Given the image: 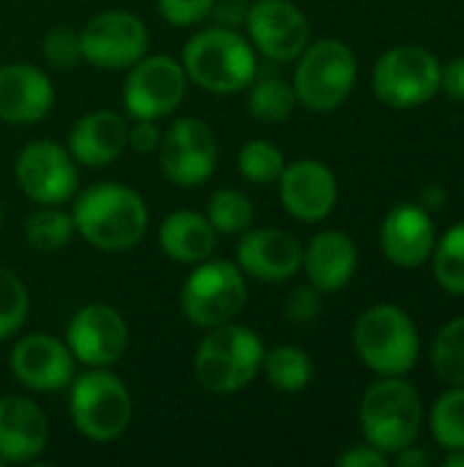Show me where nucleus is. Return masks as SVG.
Returning a JSON list of instances; mask_svg holds the SVG:
<instances>
[{"label":"nucleus","instance_id":"nucleus-1","mask_svg":"<svg viewBox=\"0 0 464 467\" xmlns=\"http://www.w3.org/2000/svg\"><path fill=\"white\" fill-rule=\"evenodd\" d=\"M74 230L101 252H126L148 230L145 200L123 183H96L85 189L71 211Z\"/></svg>","mask_w":464,"mask_h":467},{"label":"nucleus","instance_id":"nucleus-2","mask_svg":"<svg viewBox=\"0 0 464 467\" xmlns=\"http://www.w3.org/2000/svg\"><path fill=\"white\" fill-rule=\"evenodd\" d=\"M180 66L194 85L216 96L241 93L257 77L252 44L230 27H208L194 33L183 47Z\"/></svg>","mask_w":464,"mask_h":467},{"label":"nucleus","instance_id":"nucleus-3","mask_svg":"<svg viewBox=\"0 0 464 467\" xmlns=\"http://www.w3.org/2000/svg\"><path fill=\"white\" fill-rule=\"evenodd\" d=\"M260 337L238 323L208 328V337L194 353V378L211 394H232L246 389L263 369Z\"/></svg>","mask_w":464,"mask_h":467},{"label":"nucleus","instance_id":"nucleus-4","mask_svg":"<svg viewBox=\"0 0 464 467\" xmlns=\"http://www.w3.org/2000/svg\"><path fill=\"white\" fill-rule=\"evenodd\" d=\"M353 345L358 358L380 378L407 375L421 353V339L413 317L394 304H377L366 309L356 320Z\"/></svg>","mask_w":464,"mask_h":467},{"label":"nucleus","instance_id":"nucleus-5","mask_svg":"<svg viewBox=\"0 0 464 467\" xmlns=\"http://www.w3.org/2000/svg\"><path fill=\"white\" fill-rule=\"evenodd\" d=\"M361 430L369 446L394 457L416 443L421 432L424 405L418 391L399 378H383L372 383L361 400Z\"/></svg>","mask_w":464,"mask_h":467},{"label":"nucleus","instance_id":"nucleus-6","mask_svg":"<svg viewBox=\"0 0 464 467\" xmlns=\"http://www.w3.org/2000/svg\"><path fill=\"white\" fill-rule=\"evenodd\" d=\"M68 413H71L74 427L88 441L109 443L126 432L134 405L120 378H115L107 369L93 367L90 372L71 380Z\"/></svg>","mask_w":464,"mask_h":467},{"label":"nucleus","instance_id":"nucleus-7","mask_svg":"<svg viewBox=\"0 0 464 467\" xmlns=\"http://www.w3.org/2000/svg\"><path fill=\"white\" fill-rule=\"evenodd\" d=\"M358 63L345 41L323 38L298 55V68L293 77L295 99L312 112H331L347 101L353 93Z\"/></svg>","mask_w":464,"mask_h":467},{"label":"nucleus","instance_id":"nucleus-8","mask_svg":"<svg viewBox=\"0 0 464 467\" xmlns=\"http://www.w3.org/2000/svg\"><path fill=\"white\" fill-rule=\"evenodd\" d=\"M246 296V279L238 263L202 260L183 282L180 309L197 328H216L241 315Z\"/></svg>","mask_w":464,"mask_h":467},{"label":"nucleus","instance_id":"nucleus-9","mask_svg":"<svg viewBox=\"0 0 464 467\" xmlns=\"http://www.w3.org/2000/svg\"><path fill=\"white\" fill-rule=\"evenodd\" d=\"M372 88L388 107H421L440 90V60L418 44L394 47L375 63Z\"/></svg>","mask_w":464,"mask_h":467},{"label":"nucleus","instance_id":"nucleus-10","mask_svg":"<svg viewBox=\"0 0 464 467\" xmlns=\"http://www.w3.org/2000/svg\"><path fill=\"white\" fill-rule=\"evenodd\" d=\"M186 71L183 66L170 55H142L123 82V104L126 112L148 120H159L172 115L183 96H186Z\"/></svg>","mask_w":464,"mask_h":467},{"label":"nucleus","instance_id":"nucleus-11","mask_svg":"<svg viewBox=\"0 0 464 467\" xmlns=\"http://www.w3.org/2000/svg\"><path fill=\"white\" fill-rule=\"evenodd\" d=\"M161 172L170 183L180 189H191L205 183L219 159V145L208 123L197 118H180L175 120L159 145Z\"/></svg>","mask_w":464,"mask_h":467},{"label":"nucleus","instance_id":"nucleus-12","mask_svg":"<svg viewBox=\"0 0 464 467\" xmlns=\"http://www.w3.org/2000/svg\"><path fill=\"white\" fill-rule=\"evenodd\" d=\"M14 175L19 189L38 205H63L79 183L74 156L49 140L30 142L19 150Z\"/></svg>","mask_w":464,"mask_h":467},{"label":"nucleus","instance_id":"nucleus-13","mask_svg":"<svg viewBox=\"0 0 464 467\" xmlns=\"http://www.w3.org/2000/svg\"><path fill=\"white\" fill-rule=\"evenodd\" d=\"M82 60L98 68H131L148 52V27L129 11H104L79 30Z\"/></svg>","mask_w":464,"mask_h":467},{"label":"nucleus","instance_id":"nucleus-14","mask_svg":"<svg viewBox=\"0 0 464 467\" xmlns=\"http://www.w3.org/2000/svg\"><path fill=\"white\" fill-rule=\"evenodd\" d=\"M66 345L74 356V361L85 367H98L107 369L129 348V326L120 317L118 309L107 304H90L82 306L66 331Z\"/></svg>","mask_w":464,"mask_h":467},{"label":"nucleus","instance_id":"nucleus-15","mask_svg":"<svg viewBox=\"0 0 464 467\" xmlns=\"http://www.w3.org/2000/svg\"><path fill=\"white\" fill-rule=\"evenodd\" d=\"M246 30L257 52L271 60H295L309 47V22L290 0H257L246 11Z\"/></svg>","mask_w":464,"mask_h":467},{"label":"nucleus","instance_id":"nucleus-16","mask_svg":"<svg viewBox=\"0 0 464 467\" xmlns=\"http://www.w3.org/2000/svg\"><path fill=\"white\" fill-rule=\"evenodd\" d=\"M276 183L282 208L298 222H323L336 208V178L317 159H298L293 164H284Z\"/></svg>","mask_w":464,"mask_h":467},{"label":"nucleus","instance_id":"nucleus-17","mask_svg":"<svg viewBox=\"0 0 464 467\" xmlns=\"http://www.w3.org/2000/svg\"><path fill=\"white\" fill-rule=\"evenodd\" d=\"M11 372L30 391H60L74 380V356L49 334H27L11 350Z\"/></svg>","mask_w":464,"mask_h":467},{"label":"nucleus","instance_id":"nucleus-18","mask_svg":"<svg viewBox=\"0 0 464 467\" xmlns=\"http://www.w3.org/2000/svg\"><path fill=\"white\" fill-rule=\"evenodd\" d=\"M238 244V268L260 282H287L301 271L304 246L295 235L279 227H260L241 233Z\"/></svg>","mask_w":464,"mask_h":467},{"label":"nucleus","instance_id":"nucleus-19","mask_svg":"<svg viewBox=\"0 0 464 467\" xmlns=\"http://www.w3.org/2000/svg\"><path fill=\"white\" fill-rule=\"evenodd\" d=\"M380 249L399 268H418L435 252V222L418 202L394 205L380 224Z\"/></svg>","mask_w":464,"mask_h":467},{"label":"nucleus","instance_id":"nucleus-20","mask_svg":"<svg viewBox=\"0 0 464 467\" xmlns=\"http://www.w3.org/2000/svg\"><path fill=\"white\" fill-rule=\"evenodd\" d=\"M55 104L52 79L30 63L0 66V120L30 126L46 118Z\"/></svg>","mask_w":464,"mask_h":467},{"label":"nucleus","instance_id":"nucleus-21","mask_svg":"<svg viewBox=\"0 0 464 467\" xmlns=\"http://www.w3.org/2000/svg\"><path fill=\"white\" fill-rule=\"evenodd\" d=\"M49 441V424L44 410L19 394L0 400V460L3 462H30Z\"/></svg>","mask_w":464,"mask_h":467},{"label":"nucleus","instance_id":"nucleus-22","mask_svg":"<svg viewBox=\"0 0 464 467\" xmlns=\"http://www.w3.org/2000/svg\"><path fill=\"white\" fill-rule=\"evenodd\" d=\"M129 145V123L112 109L82 115L68 134V153L85 167H104L115 161Z\"/></svg>","mask_w":464,"mask_h":467},{"label":"nucleus","instance_id":"nucleus-23","mask_svg":"<svg viewBox=\"0 0 464 467\" xmlns=\"http://www.w3.org/2000/svg\"><path fill=\"white\" fill-rule=\"evenodd\" d=\"M358 265V249L350 235L339 230H323L312 238V244L304 249L301 268L309 276V285H314L320 293H336L342 290Z\"/></svg>","mask_w":464,"mask_h":467},{"label":"nucleus","instance_id":"nucleus-24","mask_svg":"<svg viewBox=\"0 0 464 467\" xmlns=\"http://www.w3.org/2000/svg\"><path fill=\"white\" fill-rule=\"evenodd\" d=\"M216 235L219 233L213 230L208 216H200L194 211L170 213L159 230L164 254L170 260L186 263V265H197V263L208 260L216 249Z\"/></svg>","mask_w":464,"mask_h":467},{"label":"nucleus","instance_id":"nucleus-25","mask_svg":"<svg viewBox=\"0 0 464 467\" xmlns=\"http://www.w3.org/2000/svg\"><path fill=\"white\" fill-rule=\"evenodd\" d=\"M263 369H265L268 383L287 394L304 391L314 375V364H312L309 353L301 348H293V345H279L271 353H265Z\"/></svg>","mask_w":464,"mask_h":467},{"label":"nucleus","instance_id":"nucleus-26","mask_svg":"<svg viewBox=\"0 0 464 467\" xmlns=\"http://www.w3.org/2000/svg\"><path fill=\"white\" fill-rule=\"evenodd\" d=\"M74 233V219L57 205H41L25 222V241L36 252H60Z\"/></svg>","mask_w":464,"mask_h":467},{"label":"nucleus","instance_id":"nucleus-27","mask_svg":"<svg viewBox=\"0 0 464 467\" xmlns=\"http://www.w3.org/2000/svg\"><path fill=\"white\" fill-rule=\"evenodd\" d=\"M295 104V90L282 77H263L249 90V112L260 123H284Z\"/></svg>","mask_w":464,"mask_h":467},{"label":"nucleus","instance_id":"nucleus-28","mask_svg":"<svg viewBox=\"0 0 464 467\" xmlns=\"http://www.w3.org/2000/svg\"><path fill=\"white\" fill-rule=\"evenodd\" d=\"M432 367L449 386H464V317L446 323L432 342Z\"/></svg>","mask_w":464,"mask_h":467},{"label":"nucleus","instance_id":"nucleus-29","mask_svg":"<svg viewBox=\"0 0 464 467\" xmlns=\"http://www.w3.org/2000/svg\"><path fill=\"white\" fill-rule=\"evenodd\" d=\"M432 268L438 285L451 293V296H464V222L454 224L440 244H435L432 252Z\"/></svg>","mask_w":464,"mask_h":467},{"label":"nucleus","instance_id":"nucleus-30","mask_svg":"<svg viewBox=\"0 0 464 467\" xmlns=\"http://www.w3.org/2000/svg\"><path fill=\"white\" fill-rule=\"evenodd\" d=\"M429 424L438 446L446 451L464 449V386H451V391L435 402Z\"/></svg>","mask_w":464,"mask_h":467},{"label":"nucleus","instance_id":"nucleus-31","mask_svg":"<svg viewBox=\"0 0 464 467\" xmlns=\"http://www.w3.org/2000/svg\"><path fill=\"white\" fill-rule=\"evenodd\" d=\"M254 211L246 194L235 189H219L208 202V222L222 235H241L252 227Z\"/></svg>","mask_w":464,"mask_h":467},{"label":"nucleus","instance_id":"nucleus-32","mask_svg":"<svg viewBox=\"0 0 464 467\" xmlns=\"http://www.w3.org/2000/svg\"><path fill=\"white\" fill-rule=\"evenodd\" d=\"M238 170L246 181H252L257 186L276 183L284 170V156L276 145H271L265 140H252L238 153Z\"/></svg>","mask_w":464,"mask_h":467},{"label":"nucleus","instance_id":"nucleus-33","mask_svg":"<svg viewBox=\"0 0 464 467\" xmlns=\"http://www.w3.org/2000/svg\"><path fill=\"white\" fill-rule=\"evenodd\" d=\"M27 309H30V296L25 282L14 271L0 268V339L14 337L25 326Z\"/></svg>","mask_w":464,"mask_h":467},{"label":"nucleus","instance_id":"nucleus-34","mask_svg":"<svg viewBox=\"0 0 464 467\" xmlns=\"http://www.w3.org/2000/svg\"><path fill=\"white\" fill-rule=\"evenodd\" d=\"M44 60L52 68H71L82 60V44H79V33L71 27H55L46 33L44 44Z\"/></svg>","mask_w":464,"mask_h":467},{"label":"nucleus","instance_id":"nucleus-35","mask_svg":"<svg viewBox=\"0 0 464 467\" xmlns=\"http://www.w3.org/2000/svg\"><path fill=\"white\" fill-rule=\"evenodd\" d=\"M213 3L216 0H159V11L175 27H191L211 14Z\"/></svg>","mask_w":464,"mask_h":467},{"label":"nucleus","instance_id":"nucleus-36","mask_svg":"<svg viewBox=\"0 0 464 467\" xmlns=\"http://www.w3.org/2000/svg\"><path fill=\"white\" fill-rule=\"evenodd\" d=\"M323 309V293L314 285L295 287L284 301V317L290 323H312Z\"/></svg>","mask_w":464,"mask_h":467},{"label":"nucleus","instance_id":"nucleus-37","mask_svg":"<svg viewBox=\"0 0 464 467\" xmlns=\"http://www.w3.org/2000/svg\"><path fill=\"white\" fill-rule=\"evenodd\" d=\"M161 137H164V134H161V129H159L156 120L137 118L134 126H129V145H131L137 153H142V156L156 153L159 145H161Z\"/></svg>","mask_w":464,"mask_h":467},{"label":"nucleus","instance_id":"nucleus-38","mask_svg":"<svg viewBox=\"0 0 464 467\" xmlns=\"http://www.w3.org/2000/svg\"><path fill=\"white\" fill-rule=\"evenodd\" d=\"M339 467H386L388 465V457L383 451H377L375 446H353L347 449L345 454H339L336 460Z\"/></svg>","mask_w":464,"mask_h":467},{"label":"nucleus","instance_id":"nucleus-39","mask_svg":"<svg viewBox=\"0 0 464 467\" xmlns=\"http://www.w3.org/2000/svg\"><path fill=\"white\" fill-rule=\"evenodd\" d=\"M440 88L454 99L464 104V57L451 60L449 66H440Z\"/></svg>","mask_w":464,"mask_h":467},{"label":"nucleus","instance_id":"nucleus-40","mask_svg":"<svg viewBox=\"0 0 464 467\" xmlns=\"http://www.w3.org/2000/svg\"><path fill=\"white\" fill-rule=\"evenodd\" d=\"M394 462L399 467H424L429 462V457H427V451L416 449V443H413V446L397 451V454H394Z\"/></svg>","mask_w":464,"mask_h":467},{"label":"nucleus","instance_id":"nucleus-41","mask_svg":"<svg viewBox=\"0 0 464 467\" xmlns=\"http://www.w3.org/2000/svg\"><path fill=\"white\" fill-rule=\"evenodd\" d=\"M418 205H421V208H427V211H438V208H443V205H446V189H443V186H438V183H429V186L421 192Z\"/></svg>","mask_w":464,"mask_h":467},{"label":"nucleus","instance_id":"nucleus-42","mask_svg":"<svg viewBox=\"0 0 464 467\" xmlns=\"http://www.w3.org/2000/svg\"><path fill=\"white\" fill-rule=\"evenodd\" d=\"M443 465H446V467H464V449H459V451H449V457L443 460Z\"/></svg>","mask_w":464,"mask_h":467},{"label":"nucleus","instance_id":"nucleus-43","mask_svg":"<svg viewBox=\"0 0 464 467\" xmlns=\"http://www.w3.org/2000/svg\"><path fill=\"white\" fill-rule=\"evenodd\" d=\"M0 222H3V208H0Z\"/></svg>","mask_w":464,"mask_h":467}]
</instances>
